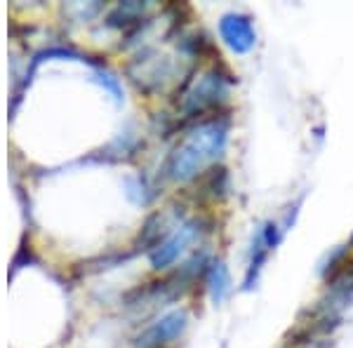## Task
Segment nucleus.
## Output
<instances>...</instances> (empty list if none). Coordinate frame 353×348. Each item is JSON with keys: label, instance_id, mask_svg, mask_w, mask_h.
<instances>
[{"label": "nucleus", "instance_id": "7ed1b4c3", "mask_svg": "<svg viewBox=\"0 0 353 348\" xmlns=\"http://www.w3.org/2000/svg\"><path fill=\"white\" fill-rule=\"evenodd\" d=\"M221 36H224L226 45L233 50V52H250L254 45V31L252 24H250L248 17L243 14H226L221 19Z\"/></svg>", "mask_w": 353, "mask_h": 348}, {"label": "nucleus", "instance_id": "20e7f679", "mask_svg": "<svg viewBox=\"0 0 353 348\" xmlns=\"http://www.w3.org/2000/svg\"><path fill=\"white\" fill-rule=\"evenodd\" d=\"M193 236H196V226L193 224H184L181 228H176L172 236L165 238L151 252V264L156 268H168L176 256L184 252V247L193 240Z\"/></svg>", "mask_w": 353, "mask_h": 348}, {"label": "nucleus", "instance_id": "f257e3e1", "mask_svg": "<svg viewBox=\"0 0 353 348\" xmlns=\"http://www.w3.org/2000/svg\"><path fill=\"white\" fill-rule=\"evenodd\" d=\"M226 146V125L224 123H208L201 125L196 132H191L176 146L172 161H170V176L186 181L196 176L205 165L214 163Z\"/></svg>", "mask_w": 353, "mask_h": 348}, {"label": "nucleus", "instance_id": "f03ea898", "mask_svg": "<svg viewBox=\"0 0 353 348\" xmlns=\"http://www.w3.org/2000/svg\"><path fill=\"white\" fill-rule=\"evenodd\" d=\"M221 99H226V83L221 81L217 73H208V76L201 78V83H196V88L186 96L181 108L189 116H196V113H203L208 108L217 106Z\"/></svg>", "mask_w": 353, "mask_h": 348}, {"label": "nucleus", "instance_id": "423d86ee", "mask_svg": "<svg viewBox=\"0 0 353 348\" xmlns=\"http://www.w3.org/2000/svg\"><path fill=\"white\" fill-rule=\"evenodd\" d=\"M226 292H229V273H226L224 266L217 264V266H212V271H210V294H212L214 304L224 301Z\"/></svg>", "mask_w": 353, "mask_h": 348}, {"label": "nucleus", "instance_id": "39448f33", "mask_svg": "<svg viewBox=\"0 0 353 348\" xmlns=\"http://www.w3.org/2000/svg\"><path fill=\"white\" fill-rule=\"evenodd\" d=\"M186 327V316L184 313H170L165 316L161 323H156L151 329H146V334L139 339V348H161L165 344H170L172 339H176Z\"/></svg>", "mask_w": 353, "mask_h": 348}]
</instances>
